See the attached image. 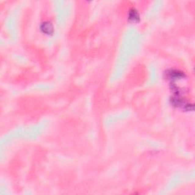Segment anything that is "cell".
<instances>
[{
	"label": "cell",
	"mask_w": 195,
	"mask_h": 195,
	"mask_svg": "<svg viewBox=\"0 0 195 195\" xmlns=\"http://www.w3.org/2000/svg\"><path fill=\"white\" fill-rule=\"evenodd\" d=\"M41 29L44 33L47 34H51L53 31V25L49 21H45V22L42 23L41 25Z\"/></svg>",
	"instance_id": "obj_1"
},
{
	"label": "cell",
	"mask_w": 195,
	"mask_h": 195,
	"mask_svg": "<svg viewBox=\"0 0 195 195\" xmlns=\"http://www.w3.org/2000/svg\"><path fill=\"white\" fill-rule=\"evenodd\" d=\"M129 20H130V21H131V22H138L139 20V14H138V12H136V9H131V10L130 11V12H129Z\"/></svg>",
	"instance_id": "obj_2"
},
{
	"label": "cell",
	"mask_w": 195,
	"mask_h": 195,
	"mask_svg": "<svg viewBox=\"0 0 195 195\" xmlns=\"http://www.w3.org/2000/svg\"><path fill=\"white\" fill-rule=\"evenodd\" d=\"M168 75V78L169 79H173V80H176L177 79H180L182 77V73H179L178 71H169V73H167Z\"/></svg>",
	"instance_id": "obj_3"
}]
</instances>
